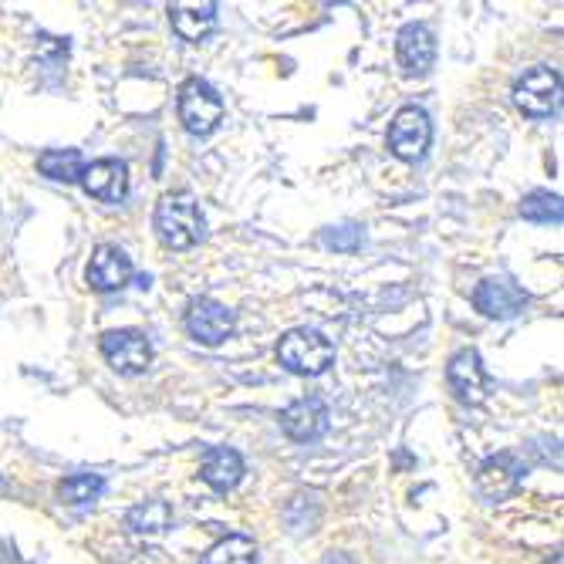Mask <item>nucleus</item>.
I'll return each mask as SVG.
<instances>
[{
	"mask_svg": "<svg viewBox=\"0 0 564 564\" xmlns=\"http://www.w3.org/2000/svg\"><path fill=\"white\" fill-rule=\"evenodd\" d=\"M278 358H281V366L291 369L294 376H322L332 366L335 348L315 328H294L281 338Z\"/></svg>",
	"mask_w": 564,
	"mask_h": 564,
	"instance_id": "nucleus-2",
	"label": "nucleus"
},
{
	"mask_svg": "<svg viewBox=\"0 0 564 564\" xmlns=\"http://www.w3.org/2000/svg\"><path fill=\"white\" fill-rule=\"evenodd\" d=\"M521 217L531 224H561V196L547 189H534L521 203Z\"/></svg>",
	"mask_w": 564,
	"mask_h": 564,
	"instance_id": "nucleus-20",
	"label": "nucleus"
},
{
	"mask_svg": "<svg viewBox=\"0 0 564 564\" xmlns=\"http://www.w3.org/2000/svg\"><path fill=\"white\" fill-rule=\"evenodd\" d=\"M203 564H258V547L243 534H230L203 554Z\"/></svg>",
	"mask_w": 564,
	"mask_h": 564,
	"instance_id": "nucleus-19",
	"label": "nucleus"
},
{
	"mask_svg": "<svg viewBox=\"0 0 564 564\" xmlns=\"http://www.w3.org/2000/svg\"><path fill=\"white\" fill-rule=\"evenodd\" d=\"M173 524V507L166 500H145L129 510V528L139 534H163Z\"/></svg>",
	"mask_w": 564,
	"mask_h": 564,
	"instance_id": "nucleus-18",
	"label": "nucleus"
},
{
	"mask_svg": "<svg viewBox=\"0 0 564 564\" xmlns=\"http://www.w3.org/2000/svg\"><path fill=\"white\" fill-rule=\"evenodd\" d=\"M37 170L47 176V180H58V183H78L82 180V170H85V160L78 149H47L37 156Z\"/></svg>",
	"mask_w": 564,
	"mask_h": 564,
	"instance_id": "nucleus-17",
	"label": "nucleus"
},
{
	"mask_svg": "<svg viewBox=\"0 0 564 564\" xmlns=\"http://www.w3.org/2000/svg\"><path fill=\"white\" fill-rule=\"evenodd\" d=\"M88 196L101 203H122L129 193V166L119 160H95L82 170V180Z\"/></svg>",
	"mask_w": 564,
	"mask_h": 564,
	"instance_id": "nucleus-13",
	"label": "nucleus"
},
{
	"mask_svg": "<svg viewBox=\"0 0 564 564\" xmlns=\"http://www.w3.org/2000/svg\"><path fill=\"white\" fill-rule=\"evenodd\" d=\"M524 480V467L514 453H497L490 459H484L477 470V487L487 500H503L510 497Z\"/></svg>",
	"mask_w": 564,
	"mask_h": 564,
	"instance_id": "nucleus-12",
	"label": "nucleus"
},
{
	"mask_svg": "<svg viewBox=\"0 0 564 564\" xmlns=\"http://www.w3.org/2000/svg\"><path fill=\"white\" fill-rule=\"evenodd\" d=\"M88 284L95 291H119L129 284L132 278V261L126 258V250L116 247V243H101L95 247L91 261H88V271H85Z\"/></svg>",
	"mask_w": 564,
	"mask_h": 564,
	"instance_id": "nucleus-14",
	"label": "nucleus"
},
{
	"mask_svg": "<svg viewBox=\"0 0 564 564\" xmlns=\"http://www.w3.org/2000/svg\"><path fill=\"white\" fill-rule=\"evenodd\" d=\"M156 234L173 250H189L207 234V220L199 214V203L193 193H166L156 203Z\"/></svg>",
	"mask_w": 564,
	"mask_h": 564,
	"instance_id": "nucleus-1",
	"label": "nucleus"
},
{
	"mask_svg": "<svg viewBox=\"0 0 564 564\" xmlns=\"http://www.w3.org/2000/svg\"><path fill=\"white\" fill-rule=\"evenodd\" d=\"M446 382H449V389L456 392L459 402L480 405V402L487 399V389H490V379H487L484 362H480V351H477V348L456 351V355L449 358Z\"/></svg>",
	"mask_w": 564,
	"mask_h": 564,
	"instance_id": "nucleus-8",
	"label": "nucleus"
},
{
	"mask_svg": "<svg viewBox=\"0 0 564 564\" xmlns=\"http://www.w3.org/2000/svg\"><path fill=\"white\" fill-rule=\"evenodd\" d=\"M518 109L531 119H547L561 101V75L554 68H531L514 85Z\"/></svg>",
	"mask_w": 564,
	"mask_h": 564,
	"instance_id": "nucleus-5",
	"label": "nucleus"
},
{
	"mask_svg": "<svg viewBox=\"0 0 564 564\" xmlns=\"http://www.w3.org/2000/svg\"><path fill=\"white\" fill-rule=\"evenodd\" d=\"M199 477L207 480L214 490L227 494L240 484L243 477V459L237 449H227V446H210L203 453V467H199Z\"/></svg>",
	"mask_w": 564,
	"mask_h": 564,
	"instance_id": "nucleus-15",
	"label": "nucleus"
},
{
	"mask_svg": "<svg viewBox=\"0 0 564 564\" xmlns=\"http://www.w3.org/2000/svg\"><path fill=\"white\" fill-rule=\"evenodd\" d=\"M551 564H561V554H554V557H551Z\"/></svg>",
	"mask_w": 564,
	"mask_h": 564,
	"instance_id": "nucleus-22",
	"label": "nucleus"
},
{
	"mask_svg": "<svg viewBox=\"0 0 564 564\" xmlns=\"http://www.w3.org/2000/svg\"><path fill=\"white\" fill-rule=\"evenodd\" d=\"M101 490H106V480H101L98 474H75V477L62 480V487H58L62 500L65 503H75V507L91 503Z\"/></svg>",
	"mask_w": 564,
	"mask_h": 564,
	"instance_id": "nucleus-21",
	"label": "nucleus"
},
{
	"mask_svg": "<svg viewBox=\"0 0 564 564\" xmlns=\"http://www.w3.org/2000/svg\"><path fill=\"white\" fill-rule=\"evenodd\" d=\"M328 423H332V413L328 405L318 399V395H304V399H294L284 413H281V430L294 440V443H312L318 436L328 433Z\"/></svg>",
	"mask_w": 564,
	"mask_h": 564,
	"instance_id": "nucleus-9",
	"label": "nucleus"
},
{
	"mask_svg": "<svg viewBox=\"0 0 564 564\" xmlns=\"http://www.w3.org/2000/svg\"><path fill=\"white\" fill-rule=\"evenodd\" d=\"M101 355H106V362L122 372V376H139L149 369L152 362V345L142 332H132V328H119V332H109L101 335Z\"/></svg>",
	"mask_w": 564,
	"mask_h": 564,
	"instance_id": "nucleus-6",
	"label": "nucleus"
},
{
	"mask_svg": "<svg viewBox=\"0 0 564 564\" xmlns=\"http://www.w3.org/2000/svg\"><path fill=\"white\" fill-rule=\"evenodd\" d=\"M395 58L409 78H420L436 62V37L426 24H405L395 34Z\"/></svg>",
	"mask_w": 564,
	"mask_h": 564,
	"instance_id": "nucleus-10",
	"label": "nucleus"
},
{
	"mask_svg": "<svg viewBox=\"0 0 564 564\" xmlns=\"http://www.w3.org/2000/svg\"><path fill=\"white\" fill-rule=\"evenodd\" d=\"M474 304H477V312H484L487 318H518L524 312V304H528V291L518 288L514 281H507V278H487L477 284L474 291Z\"/></svg>",
	"mask_w": 564,
	"mask_h": 564,
	"instance_id": "nucleus-11",
	"label": "nucleus"
},
{
	"mask_svg": "<svg viewBox=\"0 0 564 564\" xmlns=\"http://www.w3.org/2000/svg\"><path fill=\"white\" fill-rule=\"evenodd\" d=\"M170 24L183 41H203L217 28V4H173Z\"/></svg>",
	"mask_w": 564,
	"mask_h": 564,
	"instance_id": "nucleus-16",
	"label": "nucleus"
},
{
	"mask_svg": "<svg viewBox=\"0 0 564 564\" xmlns=\"http://www.w3.org/2000/svg\"><path fill=\"white\" fill-rule=\"evenodd\" d=\"M176 106H180L183 129L193 132V135H210L224 119V101H220L217 88L210 82H203V78H186L180 85Z\"/></svg>",
	"mask_w": 564,
	"mask_h": 564,
	"instance_id": "nucleus-3",
	"label": "nucleus"
},
{
	"mask_svg": "<svg viewBox=\"0 0 564 564\" xmlns=\"http://www.w3.org/2000/svg\"><path fill=\"white\" fill-rule=\"evenodd\" d=\"M186 328L203 345H224L234 335V312L214 297H196L186 312Z\"/></svg>",
	"mask_w": 564,
	"mask_h": 564,
	"instance_id": "nucleus-7",
	"label": "nucleus"
},
{
	"mask_svg": "<svg viewBox=\"0 0 564 564\" xmlns=\"http://www.w3.org/2000/svg\"><path fill=\"white\" fill-rule=\"evenodd\" d=\"M430 139H433V126L420 106H405L395 112V119L389 126V152L395 160H402V163L423 160L430 149Z\"/></svg>",
	"mask_w": 564,
	"mask_h": 564,
	"instance_id": "nucleus-4",
	"label": "nucleus"
}]
</instances>
